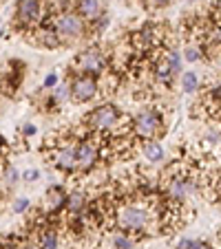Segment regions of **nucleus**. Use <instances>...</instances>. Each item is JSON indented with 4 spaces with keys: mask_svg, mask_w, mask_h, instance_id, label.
I'll return each instance as SVG.
<instances>
[{
    "mask_svg": "<svg viewBox=\"0 0 221 249\" xmlns=\"http://www.w3.org/2000/svg\"><path fill=\"white\" fill-rule=\"evenodd\" d=\"M29 207H31V201H29L27 196H18L14 201V212H16V214H24Z\"/></svg>",
    "mask_w": 221,
    "mask_h": 249,
    "instance_id": "16",
    "label": "nucleus"
},
{
    "mask_svg": "<svg viewBox=\"0 0 221 249\" xmlns=\"http://www.w3.org/2000/svg\"><path fill=\"white\" fill-rule=\"evenodd\" d=\"M58 86V75L56 73H49L47 77H44V82H42V90H53Z\"/></svg>",
    "mask_w": 221,
    "mask_h": 249,
    "instance_id": "18",
    "label": "nucleus"
},
{
    "mask_svg": "<svg viewBox=\"0 0 221 249\" xmlns=\"http://www.w3.org/2000/svg\"><path fill=\"white\" fill-rule=\"evenodd\" d=\"M181 89L186 90V93H197L199 90V77L195 71H186V73H181Z\"/></svg>",
    "mask_w": 221,
    "mask_h": 249,
    "instance_id": "12",
    "label": "nucleus"
},
{
    "mask_svg": "<svg viewBox=\"0 0 221 249\" xmlns=\"http://www.w3.org/2000/svg\"><path fill=\"white\" fill-rule=\"evenodd\" d=\"M82 128L93 135L102 137H122L133 135L131 132V117L115 106V104H100L82 117Z\"/></svg>",
    "mask_w": 221,
    "mask_h": 249,
    "instance_id": "1",
    "label": "nucleus"
},
{
    "mask_svg": "<svg viewBox=\"0 0 221 249\" xmlns=\"http://www.w3.org/2000/svg\"><path fill=\"white\" fill-rule=\"evenodd\" d=\"M111 245H113V249H133L135 247V240H133L128 234H124V231H113Z\"/></svg>",
    "mask_w": 221,
    "mask_h": 249,
    "instance_id": "11",
    "label": "nucleus"
},
{
    "mask_svg": "<svg viewBox=\"0 0 221 249\" xmlns=\"http://www.w3.org/2000/svg\"><path fill=\"white\" fill-rule=\"evenodd\" d=\"M22 36H24V40H29L31 44H36V47H42V49H49V51L62 47L60 36L56 33V29H53L51 24H38L36 29L22 33Z\"/></svg>",
    "mask_w": 221,
    "mask_h": 249,
    "instance_id": "7",
    "label": "nucleus"
},
{
    "mask_svg": "<svg viewBox=\"0 0 221 249\" xmlns=\"http://www.w3.org/2000/svg\"><path fill=\"white\" fill-rule=\"evenodd\" d=\"M140 152L144 155V159L151 161V163H160V161H164V157H166V150L161 148L160 141H141Z\"/></svg>",
    "mask_w": 221,
    "mask_h": 249,
    "instance_id": "10",
    "label": "nucleus"
},
{
    "mask_svg": "<svg viewBox=\"0 0 221 249\" xmlns=\"http://www.w3.org/2000/svg\"><path fill=\"white\" fill-rule=\"evenodd\" d=\"M49 24L56 29V33L60 36L62 44L78 42V40H84L86 36H89V24H86L73 9H60L58 14L51 16V22Z\"/></svg>",
    "mask_w": 221,
    "mask_h": 249,
    "instance_id": "4",
    "label": "nucleus"
},
{
    "mask_svg": "<svg viewBox=\"0 0 221 249\" xmlns=\"http://www.w3.org/2000/svg\"><path fill=\"white\" fill-rule=\"evenodd\" d=\"M76 14L84 20L86 24H95L98 20H102L106 16V7H104L102 0H76Z\"/></svg>",
    "mask_w": 221,
    "mask_h": 249,
    "instance_id": "8",
    "label": "nucleus"
},
{
    "mask_svg": "<svg viewBox=\"0 0 221 249\" xmlns=\"http://www.w3.org/2000/svg\"><path fill=\"white\" fill-rule=\"evenodd\" d=\"M16 249H36L31 243H27V240H20L18 245H16Z\"/></svg>",
    "mask_w": 221,
    "mask_h": 249,
    "instance_id": "23",
    "label": "nucleus"
},
{
    "mask_svg": "<svg viewBox=\"0 0 221 249\" xmlns=\"http://www.w3.org/2000/svg\"><path fill=\"white\" fill-rule=\"evenodd\" d=\"M131 132L135 141H160L166 135V119L161 108L146 106L131 117Z\"/></svg>",
    "mask_w": 221,
    "mask_h": 249,
    "instance_id": "2",
    "label": "nucleus"
},
{
    "mask_svg": "<svg viewBox=\"0 0 221 249\" xmlns=\"http://www.w3.org/2000/svg\"><path fill=\"white\" fill-rule=\"evenodd\" d=\"M2 179H5V183L9 185V188H14V185L18 183V179H20V172L14 168V165H7V168L2 170Z\"/></svg>",
    "mask_w": 221,
    "mask_h": 249,
    "instance_id": "15",
    "label": "nucleus"
},
{
    "mask_svg": "<svg viewBox=\"0 0 221 249\" xmlns=\"http://www.w3.org/2000/svg\"><path fill=\"white\" fill-rule=\"evenodd\" d=\"M73 249H78V247H73Z\"/></svg>",
    "mask_w": 221,
    "mask_h": 249,
    "instance_id": "26",
    "label": "nucleus"
},
{
    "mask_svg": "<svg viewBox=\"0 0 221 249\" xmlns=\"http://www.w3.org/2000/svg\"><path fill=\"white\" fill-rule=\"evenodd\" d=\"M111 69V55L104 47L100 44H91V47L82 49L69 66V75H91V77H102L106 71Z\"/></svg>",
    "mask_w": 221,
    "mask_h": 249,
    "instance_id": "3",
    "label": "nucleus"
},
{
    "mask_svg": "<svg viewBox=\"0 0 221 249\" xmlns=\"http://www.w3.org/2000/svg\"><path fill=\"white\" fill-rule=\"evenodd\" d=\"M84 207H86V192L84 190H80V188H76V190H71L69 194H66V198H64V214L69 218H73V216H80L82 212H84Z\"/></svg>",
    "mask_w": 221,
    "mask_h": 249,
    "instance_id": "9",
    "label": "nucleus"
},
{
    "mask_svg": "<svg viewBox=\"0 0 221 249\" xmlns=\"http://www.w3.org/2000/svg\"><path fill=\"white\" fill-rule=\"evenodd\" d=\"M42 22H44V14H42V2L40 0H18L16 14H14V27L18 31L27 33Z\"/></svg>",
    "mask_w": 221,
    "mask_h": 249,
    "instance_id": "5",
    "label": "nucleus"
},
{
    "mask_svg": "<svg viewBox=\"0 0 221 249\" xmlns=\"http://www.w3.org/2000/svg\"><path fill=\"white\" fill-rule=\"evenodd\" d=\"M144 2L146 9H164V7H168L173 0H141Z\"/></svg>",
    "mask_w": 221,
    "mask_h": 249,
    "instance_id": "17",
    "label": "nucleus"
},
{
    "mask_svg": "<svg viewBox=\"0 0 221 249\" xmlns=\"http://www.w3.org/2000/svg\"><path fill=\"white\" fill-rule=\"evenodd\" d=\"M69 95H71L69 93V82H62V84H58L56 89L51 90V97L56 99L60 106H62V102H66V99H69Z\"/></svg>",
    "mask_w": 221,
    "mask_h": 249,
    "instance_id": "14",
    "label": "nucleus"
},
{
    "mask_svg": "<svg viewBox=\"0 0 221 249\" xmlns=\"http://www.w3.org/2000/svg\"><path fill=\"white\" fill-rule=\"evenodd\" d=\"M7 148H9V143H7V139H5V137L0 135V159H2V152H5Z\"/></svg>",
    "mask_w": 221,
    "mask_h": 249,
    "instance_id": "22",
    "label": "nucleus"
},
{
    "mask_svg": "<svg viewBox=\"0 0 221 249\" xmlns=\"http://www.w3.org/2000/svg\"><path fill=\"white\" fill-rule=\"evenodd\" d=\"M100 80L91 75H73L69 82V99L73 104H89L100 95Z\"/></svg>",
    "mask_w": 221,
    "mask_h": 249,
    "instance_id": "6",
    "label": "nucleus"
},
{
    "mask_svg": "<svg viewBox=\"0 0 221 249\" xmlns=\"http://www.w3.org/2000/svg\"><path fill=\"white\" fill-rule=\"evenodd\" d=\"M2 36H5V29H0V38H2Z\"/></svg>",
    "mask_w": 221,
    "mask_h": 249,
    "instance_id": "25",
    "label": "nucleus"
},
{
    "mask_svg": "<svg viewBox=\"0 0 221 249\" xmlns=\"http://www.w3.org/2000/svg\"><path fill=\"white\" fill-rule=\"evenodd\" d=\"M217 240H219V247H215V249H221V234H219V238H217Z\"/></svg>",
    "mask_w": 221,
    "mask_h": 249,
    "instance_id": "24",
    "label": "nucleus"
},
{
    "mask_svg": "<svg viewBox=\"0 0 221 249\" xmlns=\"http://www.w3.org/2000/svg\"><path fill=\"white\" fill-rule=\"evenodd\" d=\"M22 179H24V181H29V183H33V181H38V179H40V170H36V168L27 170V172L22 174Z\"/></svg>",
    "mask_w": 221,
    "mask_h": 249,
    "instance_id": "20",
    "label": "nucleus"
},
{
    "mask_svg": "<svg viewBox=\"0 0 221 249\" xmlns=\"http://www.w3.org/2000/svg\"><path fill=\"white\" fill-rule=\"evenodd\" d=\"M190 249H215V245L210 243V240H197L195 238L193 240V247Z\"/></svg>",
    "mask_w": 221,
    "mask_h": 249,
    "instance_id": "21",
    "label": "nucleus"
},
{
    "mask_svg": "<svg viewBox=\"0 0 221 249\" xmlns=\"http://www.w3.org/2000/svg\"><path fill=\"white\" fill-rule=\"evenodd\" d=\"M36 132H38V128L33 126V124H24V126L20 128V135H22L24 139H29V137H33V135H36Z\"/></svg>",
    "mask_w": 221,
    "mask_h": 249,
    "instance_id": "19",
    "label": "nucleus"
},
{
    "mask_svg": "<svg viewBox=\"0 0 221 249\" xmlns=\"http://www.w3.org/2000/svg\"><path fill=\"white\" fill-rule=\"evenodd\" d=\"M181 60H186V62H199V60H203V55H201V49L197 47V44H186L183 47V53H181Z\"/></svg>",
    "mask_w": 221,
    "mask_h": 249,
    "instance_id": "13",
    "label": "nucleus"
}]
</instances>
